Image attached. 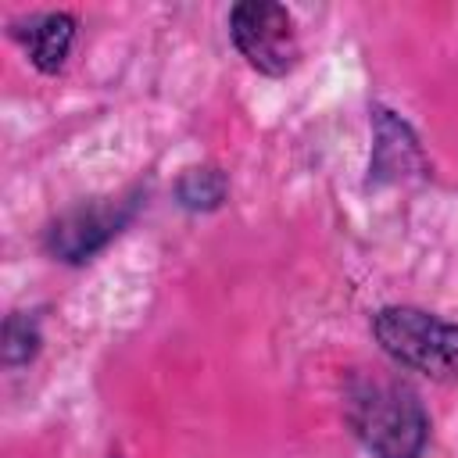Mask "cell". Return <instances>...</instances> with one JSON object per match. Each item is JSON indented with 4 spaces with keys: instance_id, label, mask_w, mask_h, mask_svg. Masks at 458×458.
Here are the masks:
<instances>
[{
    "instance_id": "5",
    "label": "cell",
    "mask_w": 458,
    "mask_h": 458,
    "mask_svg": "<svg viewBox=\"0 0 458 458\" xmlns=\"http://www.w3.org/2000/svg\"><path fill=\"white\" fill-rule=\"evenodd\" d=\"M11 39L29 54V61L43 72L54 75L64 68L72 43H75V18L64 11H43V14H29L11 21Z\"/></svg>"
},
{
    "instance_id": "7",
    "label": "cell",
    "mask_w": 458,
    "mask_h": 458,
    "mask_svg": "<svg viewBox=\"0 0 458 458\" xmlns=\"http://www.w3.org/2000/svg\"><path fill=\"white\" fill-rule=\"evenodd\" d=\"M229 197V179L215 165H193L175 182V200L186 211H215Z\"/></svg>"
},
{
    "instance_id": "2",
    "label": "cell",
    "mask_w": 458,
    "mask_h": 458,
    "mask_svg": "<svg viewBox=\"0 0 458 458\" xmlns=\"http://www.w3.org/2000/svg\"><path fill=\"white\" fill-rule=\"evenodd\" d=\"M372 333L383 354L401 369L437 383H458V322H444L422 308L390 304L376 311Z\"/></svg>"
},
{
    "instance_id": "3",
    "label": "cell",
    "mask_w": 458,
    "mask_h": 458,
    "mask_svg": "<svg viewBox=\"0 0 458 458\" xmlns=\"http://www.w3.org/2000/svg\"><path fill=\"white\" fill-rule=\"evenodd\" d=\"M143 204V190H129L118 197H93L82 200L68 211H61L47 233H43V247L47 254H54L57 261L68 265H82L89 258H97L140 211Z\"/></svg>"
},
{
    "instance_id": "1",
    "label": "cell",
    "mask_w": 458,
    "mask_h": 458,
    "mask_svg": "<svg viewBox=\"0 0 458 458\" xmlns=\"http://www.w3.org/2000/svg\"><path fill=\"white\" fill-rule=\"evenodd\" d=\"M347 422L372 458H422L429 415L419 394L390 376H361L347 390Z\"/></svg>"
},
{
    "instance_id": "4",
    "label": "cell",
    "mask_w": 458,
    "mask_h": 458,
    "mask_svg": "<svg viewBox=\"0 0 458 458\" xmlns=\"http://www.w3.org/2000/svg\"><path fill=\"white\" fill-rule=\"evenodd\" d=\"M229 39L261 75H286L301 61V39L290 11L272 0H243L229 11Z\"/></svg>"
},
{
    "instance_id": "8",
    "label": "cell",
    "mask_w": 458,
    "mask_h": 458,
    "mask_svg": "<svg viewBox=\"0 0 458 458\" xmlns=\"http://www.w3.org/2000/svg\"><path fill=\"white\" fill-rule=\"evenodd\" d=\"M43 336H39V318L32 311H11L4 318V365L18 369L36 358Z\"/></svg>"
},
{
    "instance_id": "6",
    "label": "cell",
    "mask_w": 458,
    "mask_h": 458,
    "mask_svg": "<svg viewBox=\"0 0 458 458\" xmlns=\"http://www.w3.org/2000/svg\"><path fill=\"white\" fill-rule=\"evenodd\" d=\"M376 143H372V182H401L411 172H422V147L404 118L386 107H376Z\"/></svg>"
}]
</instances>
